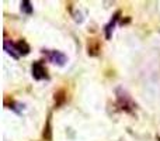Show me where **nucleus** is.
I'll return each instance as SVG.
<instances>
[{"instance_id": "f03ea898", "label": "nucleus", "mask_w": 160, "mask_h": 141, "mask_svg": "<svg viewBox=\"0 0 160 141\" xmlns=\"http://www.w3.org/2000/svg\"><path fill=\"white\" fill-rule=\"evenodd\" d=\"M31 71H32L34 79H37V80H41V79H44V78H47V71H45L44 65H42L41 62H34Z\"/></svg>"}, {"instance_id": "f257e3e1", "label": "nucleus", "mask_w": 160, "mask_h": 141, "mask_svg": "<svg viewBox=\"0 0 160 141\" xmlns=\"http://www.w3.org/2000/svg\"><path fill=\"white\" fill-rule=\"evenodd\" d=\"M44 54L48 57L51 62L53 64H58V65H65L68 62V58L65 54H62L61 51H44Z\"/></svg>"}, {"instance_id": "20e7f679", "label": "nucleus", "mask_w": 160, "mask_h": 141, "mask_svg": "<svg viewBox=\"0 0 160 141\" xmlns=\"http://www.w3.org/2000/svg\"><path fill=\"white\" fill-rule=\"evenodd\" d=\"M4 50L7 51V54H10L13 58H18V54H17L16 51V47H14V44H10L8 41H4Z\"/></svg>"}, {"instance_id": "39448f33", "label": "nucleus", "mask_w": 160, "mask_h": 141, "mask_svg": "<svg viewBox=\"0 0 160 141\" xmlns=\"http://www.w3.org/2000/svg\"><path fill=\"white\" fill-rule=\"evenodd\" d=\"M21 10L24 11V13H27V14L32 13V7H31V3L28 2V0H24V2H21Z\"/></svg>"}, {"instance_id": "7ed1b4c3", "label": "nucleus", "mask_w": 160, "mask_h": 141, "mask_svg": "<svg viewBox=\"0 0 160 141\" xmlns=\"http://www.w3.org/2000/svg\"><path fill=\"white\" fill-rule=\"evenodd\" d=\"M14 47H16V51L18 55H28V54H30V47H28V44L25 41L16 42Z\"/></svg>"}, {"instance_id": "423d86ee", "label": "nucleus", "mask_w": 160, "mask_h": 141, "mask_svg": "<svg viewBox=\"0 0 160 141\" xmlns=\"http://www.w3.org/2000/svg\"><path fill=\"white\" fill-rule=\"evenodd\" d=\"M159 141H160V138H159Z\"/></svg>"}]
</instances>
